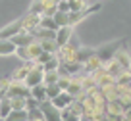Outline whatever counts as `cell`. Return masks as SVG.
Segmentation results:
<instances>
[{"label": "cell", "mask_w": 131, "mask_h": 121, "mask_svg": "<svg viewBox=\"0 0 131 121\" xmlns=\"http://www.w3.org/2000/svg\"><path fill=\"white\" fill-rule=\"evenodd\" d=\"M125 44H127V39H118V40H112V42H104V44H100V46L94 48V54H96L104 64H108V62L114 60V56L118 54V50L123 48Z\"/></svg>", "instance_id": "6da1fadb"}, {"label": "cell", "mask_w": 131, "mask_h": 121, "mask_svg": "<svg viewBox=\"0 0 131 121\" xmlns=\"http://www.w3.org/2000/svg\"><path fill=\"white\" fill-rule=\"evenodd\" d=\"M77 50L79 46L73 44V42H68V44L60 46V50H58V58H60L62 65H71V64H79L77 62Z\"/></svg>", "instance_id": "7a4b0ae2"}, {"label": "cell", "mask_w": 131, "mask_h": 121, "mask_svg": "<svg viewBox=\"0 0 131 121\" xmlns=\"http://www.w3.org/2000/svg\"><path fill=\"white\" fill-rule=\"evenodd\" d=\"M45 52V48L41 46V40H35L33 44L23 46V48H17V58H21L23 62H33V60H39V56Z\"/></svg>", "instance_id": "3957f363"}, {"label": "cell", "mask_w": 131, "mask_h": 121, "mask_svg": "<svg viewBox=\"0 0 131 121\" xmlns=\"http://www.w3.org/2000/svg\"><path fill=\"white\" fill-rule=\"evenodd\" d=\"M39 108H41L42 115L46 117V121H62V110L58 106H54L52 100L39 102Z\"/></svg>", "instance_id": "277c9868"}, {"label": "cell", "mask_w": 131, "mask_h": 121, "mask_svg": "<svg viewBox=\"0 0 131 121\" xmlns=\"http://www.w3.org/2000/svg\"><path fill=\"white\" fill-rule=\"evenodd\" d=\"M8 96L14 98V96H25L29 98L31 96V89L25 85V81H17V79H12V85L8 89Z\"/></svg>", "instance_id": "5b68a950"}, {"label": "cell", "mask_w": 131, "mask_h": 121, "mask_svg": "<svg viewBox=\"0 0 131 121\" xmlns=\"http://www.w3.org/2000/svg\"><path fill=\"white\" fill-rule=\"evenodd\" d=\"M23 31V17H19V19L12 21V23H8L6 27L0 29V40L4 39H12L14 35H17V33Z\"/></svg>", "instance_id": "8992f818"}, {"label": "cell", "mask_w": 131, "mask_h": 121, "mask_svg": "<svg viewBox=\"0 0 131 121\" xmlns=\"http://www.w3.org/2000/svg\"><path fill=\"white\" fill-rule=\"evenodd\" d=\"M10 40H12V42L17 46V48H23V46L33 44V42L37 40V37L33 35V33H29V31H21V33H17V35H14Z\"/></svg>", "instance_id": "52a82bcc"}, {"label": "cell", "mask_w": 131, "mask_h": 121, "mask_svg": "<svg viewBox=\"0 0 131 121\" xmlns=\"http://www.w3.org/2000/svg\"><path fill=\"white\" fill-rule=\"evenodd\" d=\"M41 17H42L41 14H33V12H29L27 16H23V31L33 33L41 25Z\"/></svg>", "instance_id": "ba28073f"}, {"label": "cell", "mask_w": 131, "mask_h": 121, "mask_svg": "<svg viewBox=\"0 0 131 121\" xmlns=\"http://www.w3.org/2000/svg\"><path fill=\"white\" fill-rule=\"evenodd\" d=\"M73 100H75V96H71L68 90H62L56 98H52V104L58 106L60 110H66V108H70V106L73 104Z\"/></svg>", "instance_id": "9c48e42d"}, {"label": "cell", "mask_w": 131, "mask_h": 121, "mask_svg": "<svg viewBox=\"0 0 131 121\" xmlns=\"http://www.w3.org/2000/svg\"><path fill=\"white\" fill-rule=\"evenodd\" d=\"M71 35H73V25H64V27H60L56 31V42L60 46L68 44L71 40Z\"/></svg>", "instance_id": "30bf717a"}, {"label": "cell", "mask_w": 131, "mask_h": 121, "mask_svg": "<svg viewBox=\"0 0 131 121\" xmlns=\"http://www.w3.org/2000/svg\"><path fill=\"white\" fill-rule=\"evenodd\" d=\"M68 92H70L71 96H75V98H79V94L85 92V87H83V79H81V77L73 75V79H71V85L68 87Z\"/></svg>", "instance_id": "8fae6325"}, {"label": "cell", "mask_w": 131, "mask_h": 121, "mask_svg": "<svg viewBox=\"0 0 131 121\" xmlns=\"http://www.w3.org/2000/svg\"><path fill=\"white\" fill-rule=\"evenodd\" d=\"M31 98H35L37 102H45V100H48V96H46V85H45V83L31 87Z\"/></svg>", "instance_id": "7c38bea8"}, {"label": "cell", "mask_w": 131, "mask_h": 121, "mask_svg": "<svg viewBox=\"0 0 131 121\" xmlns=\"http://www.w3.org/2000/svg\"><path fill=\"white\" fill-rule=\"evenodd\" d=\"M114 60L118 62V64L122 65V67L125 69V71H127V69H129V65H131V58H129V54L125 52V46L118 50V54H116V56H114Z\"/></svg>", "instance_id": "4fadbf2b"}, {"label": "cell", "mask_w": 131, "mask_h": 121, "mask_svg": "<svg viewBox=\"0 0 131 121\" xmlns=\"http://www.w3.org/2000/svg\"><path fill=\"white\" fill-rule=\"evenodd\" d=\"M12 110H14V106H12V98L10 96H4L2 100H0V117H8L10 113H12Z\"/></svg>", "instance_id": "5bb4252c"}, {"label": "cell", "mask_w": 131, "mask_h": 121, "mask_svg": "<svg viewBox=\"0 0 131 121\" xmlns=\"http://www.w3.org/2000/svg\"><path fill=\"white\" fill-rule=\"evenodd\" d=\"M6 121H29V110H12Z\"/></svg>", "instance_id": "9a60e30c"}, {"label": "cell", "mask_w": 131, "mask_h": 121, "mask_svg": "<svg viewBox=\"0 0 131 121\" xmlns=\"http://www.w3.org/2000/svg\"><path fill=\"white\" fill-rule=\"evenodd\" d=\"M29 71H31V62H25L23 65H19V67L14 71V79L25 81V79H27V75H29Z\"/></svg>", "instance_id": "2e32d148"}, {"label": "cell", "mask_w": 131, "mask_h": 121, "mask_svg": "<svg viewBox=\"0 0 131 121\" xmlns=\"http://www.w3.org/2000/svg\"><path fill=\"white\" fill-rule=\"evenodd\" d=\"M39 27L50 29V31H58V29H60V25L56 23L54 16H42V17H41V25H39Z\"/></svg>", "instance_id": "e0dca14e"}, {"label": "cell", "mask_w": 131, "mask_h": 121, "mask_svg": "<svg viewBox=\"0 0 131 121\" xmlns=\"http://www.w3.org/2000/svg\"><path fill=\"white\" fill-rule=\"evenodd\" d=\"M41 46L46 50V52H52V54H58V50H60V44L56 42V39H42Z\"/></svg>", "instance_id": "ac0fdd59"}, {"label": "cell", "mask_w": 131, "mask_h": 121, "mask_svg": "<svg viewBox=\"0 0 131 121\" xmlns=\"http://www.w3.org/2000/svg\"><path fill=\"white\" fill-rule=\"evenodd\" d=\"M93 54H94V48H81V46H79V50H77V62H79V64H85Z\"/></svg>", "instance_id": "d6986e66"}, {"label": "cell", "mask_w": 131, "mask_h": 121, "mask_svg": "<svg viewBox=\"0 0 131 121\" xmlns=\"http://www.w3.org/2000/svg\"><path fill=\"white\" fill-rule=\"evenodd\" d=\"M54 19H56V23L60 25V27L70 25V12H62V10H58V12L54 14Z\"/></svg>", "instance_id": "ffe728a7"}, {"label": "cell", "mask_w": 131, "mask_h": 121, "mask_svg": "<svg viewBox=\"0 0 131 121\" xmlns=\"http://www.w3.org/2000/svg\"><path fill=\"white\" fill-rule=\"evenodd\" d=\"M45 85H46V83H45ZM60 92H62V87L58 85V83H50V85H46V96H48V100L56 98Z\"/></svg>", "instance_id": "44dd1931"}, {"label": "cell", "mask_w": 131, "mask_h": 121, "mask_svg": "<svg viewBox=\"0 0 131 121\" xmlns=\"http://www.w3.org/2000/svg\"><path fill=\"white\" fill-rule=\"evenodd\" d=\"M12 106H14V110H27V98L25 96H14Z\"/></svg>", "instance_id": "7402d4cb"}, {"label": "cell", "mask_w": 131, "mask_h": 121, "mask_svg": "<svg viewBox=\"0 0 131 121\" xmlns=\"http://www.w3.org/2000/svg\"><path fill=\"white\" fill-rule=\"evenodd\" d=\"M60 79V69H54V71H45V83L50 85V83H58Z\"/></svg>", "instance_id": "603a6c76"}, {"label": "cell", "mask_w": 131, "mask_h": 121, "mask_svg": "<svg viewBox=\"0 0 131 121\" xmlns=\"http://www.w3.org/2000/svg\"><path fill=\"white\" fill-rule=\"evenodd\" d=\"M70 4H71V12H77V10H85L87 8L85 0H70Z\"/></svg>", "instance_id": "cb8c5ba5"}, {"label": "cell", "mask_w": 131, "mask_h": 121, "mask_svg": "<svg viewBox=\"0 0 131 121\" xmlns=\"http://www.w3.org/2000/svg\"><path fill=\"white\" fill-rule=\"evenodd\" d=\"M10 85H12V79H10V77H0V90H2V92L8 94Z\"/></svg>", "instance_id": "d4e9b609"}, {"label": "cell", "mask_w": 131, "mask_h": 121, "mask_svg": "<svg viewBox=\"0 0 131 121\" xmlns=\"http://www.w3.org/2000/svg\"><path fill=\"white\" fill-rule=\"evenodd\" d=\"M58 10H62V12H71L70 0H58Z\"/></svg>", "instance_id": "484cf974"}, {"label": "cell", "mask_w": 131, "mask_h": 121, "mask_svg": "<svg viewBox=\"0 0 131 121\" xmlns=\"http://www.w3.org/2000/svg\"><path fill=\"white\" fill-rule=\"evenodd\" d=\"M4 96H8V94H6V92H2V90H0V100H2V98H4Z\"/></svg>", "instance_id": "4316f807"}, {"label": "cell", "mask_w": 131, "mask_h": 121, "mask_svg": "<svg viewBox=\"0 0 131 121\" xmlns=\"http://www.w3.org/2000/svg\"><path fill=\"white\" fill-rule=\"evenodd\" d=\"M127 73H129V75H131V65H129V69H127Z\"/></svg>", "instance_id": "83f0119b"}, {"label": "cell", "mask_w": 131, "mask_h": 121, "mask_svg": "<svg viewBox=\"0 0 131 121\" xmlns=\"http://www.w3.org/2000/svg\"><path fill=\"white\" fill-rule=\"evenodd\" d=\"M0 121H6V119H4V117H0Z\"/></svg>", "instance_id": "f1b7e54d"}]
</instances>
